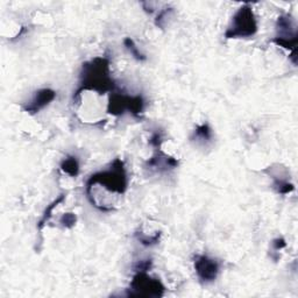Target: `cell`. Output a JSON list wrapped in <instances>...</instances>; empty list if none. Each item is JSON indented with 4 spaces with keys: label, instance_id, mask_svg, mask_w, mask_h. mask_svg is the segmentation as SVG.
Segmentation results:
<instances>
[{
    "label": "cell",
    "instance_id": "obj_1",
    "mask_svg": "<svg viewBox=\"0 0 298 298\" xmlns=\"http://www.w3.org/2000/svg\"><path fill=\"white\" fill-rule=\"evenodd\" d=\"M114 86V82L110 76V61L105 57H97L83 64L80 89L76 93L84 90H94L105 93L113 90Z\"/></svg>",
    "mask_w": 298,
    "mask_h": 298
},
{
    "label": "cell",
    "instance_id": "obj_2",
    "mask_svg": "<svg viewBox=\"0 0 298 298\" xmlns=\"http://www.w3.org/2000/svg\"><path fill=\"white\" fill-rule=\"evenodd\" d=\"M258 32V22L248 4L241 6L232 18V23L225 33L226 38L250 37Z\"/></svg>",
    "mask_w": 298,
    "mask_h": 298
},
{
    "label": "cell",
    "instance_id": "obj_3",
    "mask_svg": "<svg viewBox=\"0 0 298 298\" xmlns=\"http://www.w3.org/2000/svg\"><path fill=\"white\" fill-rule=\"evenodd\" d=\"M130 296L160 297L163 295L165 287L159 279L148 276L147 272H136L130 282Z\"/></svg>",
    "mask_w": 298,
    "mask_h": 298
},
{
    "label": "cell",
    "instance_id": "obj_4",
    "mask_svg": "<svg viewBox=\"0 0 298 298\" xmlns=\"http://www.w3.org/2000/svg\"><path fill=\"white\" fill-rule=\"evenodd\" d=\"M196 274L198 279L204 283H211L216 281L217 276L220 272V264L217 260L212 258H208L207 255H197L195 258Z\"/></svg>",
    "mask_w": 298,
    "mask_h": 298
},
{
    "label": "cell",
    "instance_id": "obj_5",
    "mask_svg": "<svg viewBox=\"0 0 298 298\" xmlns=\"http://www.w3.org/2000/svg\"><path fill=\"white\" fill-rule=\"evenodd\" d=\"M56 98V92L52 90V89H42L38 90L31 103L25 107V111L31 113V114H35L40 110H42L47 105H49L52 101Z\"/></svg>",
    "mask_w": 298,
    "mask_h": 298
},
{
    "label": "cell",
    "instance_id": "obj_6",
    "mask_svg": "<svg viewBox=\"0 0 298 298\" xmlns=\"http://www.w3.org/2000/svg\"><path fill=\"white\" fill-rule=\"evenodd\" d=\"M178 166V161L174 157L168 156L165 153H157L147 162L146 168L150 169V170L156 171H165L168 169H175Z\"/></svg>",
    "mask_w": 298,
    "mask_h": 298
},
{
    "label": "cell",
    "instance_id": "obj_7",
    "mask_svg": "<svg viewBox=\"0 0 298 298\" xmlns=\"http://www.w3.org/2000/svg\"><path fill=\"white\" fill-rule=\"evenodd\" d=\"M191 139L193 141L204 142V144L205 142H210L212 140V130L207 124H203L201 126L196 127Z\"/></svg>",
    "mask_w": 298,
    "mask_h": 298
},
{
    "label": "cell",
    "instance_id": "obj_8",
    "mask_svg": "<svg viewBox=\"0 0 298 298\" xmlns=\"http://www.w3.org/2000/svg\"><path fill=\"white\" fill-rule=\"evenodd\" d=\"M61 169L65 172V174L70 175L71 177H76L79 172V163L77 157L68 156L67 159H64V161L61 165Z\"/></svg>",
    "mask_w": 298,
    "mask_h": 298
},
{
    "label": "cell",
    "instance_id": "obj_9",
    "mask_svg": "<svg viewBox=\"0 0 298 298\" xmlns=\"http://www.w3.org/2000/svg\"><path fill=\"white\" fill-rule=\"evenodd\" d=\"M124 44H125V47H126V49L128 50V52L130 53V55H132L133 57L136 59V61H140V62L146 61V56L141 52H140L138 47H136L135 42H134L132 38H130V37L125 38Z\"/></svg>",
    "mask_w": 298,
    "mask_h": 298
},
{
    "label": "cell",
    "instance_id": "obj_10",
    "mask_svg": "<svg viewBox=\"0 0 298 298\" xmlns=\"http://www.w3.org/2000/svg\"><path fill=\"white\" fill-rule=\"evenodd\" d=\"M65 198V196L64 195H61V197H58L57 199H56V201H54L52 204L49 205V207L47 208L46 210V212H44V214H43V217H42V219L40 220V223H38V229H42V227H43V225L44 224H46L47 222H48L49 220V218L50 217H52V212L54 211V208H55L56 206H57V205L59 204V203H61L62 201H63V199Z\"/></svg>",
    "mask_w": 298,
    "mask_h": 298
},
{
    "label": "cell",
    "instance_id": "obj_11",
    "mask_svg": "<svg viewBox=\"0 0 298 298\" xmlns=\"http://www.w3.org/2000/svg\"><path fill=\"white\" fill-rule=\"evenodd\" d=\"M76 222H77V218L74 213H67L61 218V224L64 226V227H68V228L74 226Z\"/></svg>",
    "mask_w": 298,
    "mask_h": 298
},
{
    "label": "cell",
    "instance_id": "obj_12",
    "mask_svg": "<svg viewBox=\"0 0 298 298\" xmlns=\"http://www.w3.org/2000/svg\"><path fill=\"white\" fill-rule=\"evenodd\" d=\"M151 267V261L150 260H146V261H140L135 264L134 269L135 272H148Z\"/></svg>",
    "mask_w": 298,
    "mask_h": 298
},
{
    "label": "cell",
    "instance_id": "obj_13",
    "mask_svg": "<svg viewBox=\"0 0 298 298\" xmlns=\"http://www.w3.org/2000/svg\"><path fill=\"white\" fill-rule=\"evenodd\" d=\"M149 144L155 148H159L161 144H162V135H161V133L155 132L153 135H151L150 140H149Z\"/></svg>",
    "mask_w": 298,
    "mask_h": 298
},
{
    "label": "cell",
    "instance_id": "obj_14",
    "mask_svg": "<svg viewBox=\"0 0 298 298\" xmlns=\"http://www.w3.org/2000/svg\"><path fill=\"white\" fill-rule=\"evenodd\" d=\"M285 245H287V243H285V241L283 240L282 238H277V239H275V240L273 241V246H274V248H275L276 250H279V249L284 248Z\"/></svg>",
    "mask_w": 298,
    "mask_h": 298
}]
</instances>
